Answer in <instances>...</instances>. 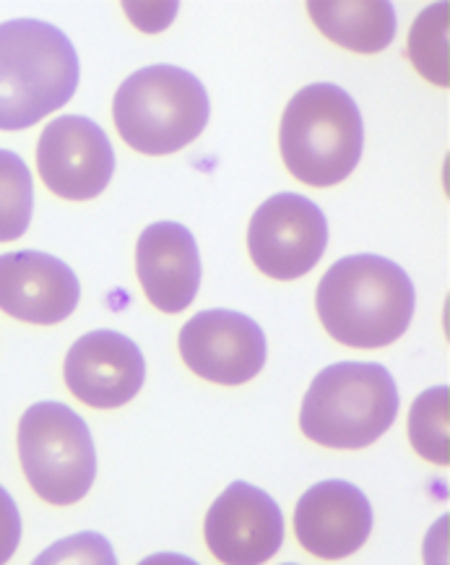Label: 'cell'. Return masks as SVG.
Returning <instances> with one entry per match:
<instances>
[{
  "instance_id": "cell-1",
  "label": "cell",
  "mask_w": 450,
  "mask_h": 565,
  "mask_svg": "<svg viewBox=\"0 0 450 565\" xmlns=\"http://www.w3.org/2000/svg\"><path fill=\"white\" fill-rule=\"evenodd\" d=\"M315 308L323 329L339 344L381 350L406 334L417 308V289L396 260L357 253L323 274Z\"/></svg>"
},
{
  "instance_id": "cell-2",
  "label": "cell",
  "mask_w": 450,
  "mask_h": 565,
  "mask_svg": "<svg viewBox=\"0 0 450 565\" xmlns=\"http://www.w3.org/2000/svg\"><path fill=\"white\" fill-rule=\"evenodd\" d=\"M82 65L63 29L40 19L0 24V130H24L76 94Z\"/></svg>"
},
{
  "instance_id": "cell-3",
  "label": "cell",
  "mask_w": 450,
  "mask_h": 565,
  "mask_svg": "<svg viewBox=\"0 0 450 565\" xmlns=\"http://www.w3.org/2000/svg\"><path fill=\"white\" fill-rule=\"evenodd\" d=\"M287 170L304 185L331 188L357 170L365 126L352 94L336 84H310L289 99L279 128Z\"/></svg>"
},
{
  "instance_id": "cell-4",
  "label": "cell",
  "mask_w": 450,
  "mask_h": 565,
  "mask_svg": "<svg viewBox=\"0 0 450 565\" xmlns=\"http://www.w3.org/2000/svg\"><path fill=\"white\" fill-rule=\"evenodd\" d=\"M401 398L388 367L336 362L323 367L302 398L300 430L325 448L373 446L394 427Z\"/></svg>"
},
{
  "instance_id": "cell-5",
  "label": "cell",
  "mask_w": 450,
  "mask_h": 565,
  "mask_svg": "<svg viewBox=\"0 0 450 565\" xmlns=\"http://www.w3.org/2000/svg\"><path fill=\"white\" fill-rule=\"evenodd\" d=\"M113 118L130 149L164 157L199 139L212 118V99L191 71L167 63L147 65L118 86Z\"/></svg>"
},
{
  "instance_id": "cell-6",
  "label": "cell",
  "mask_w": 450,
  "mask_h": 565,
  "mask_svg": "<svg viewBox=\"0 0 450 565\" xmlns=\"http://www.w3.org/2000/svg\"><path fill=\"white\" fill-rule=\"evenodd\" d=\"M19 459L45 503L84 501L97 480V448L86 419L61 402H38L19 419Z\"/></svg>"
},
{
  "instance_id": "cell-7",
  "label": "cell",
  "mask_w": 450,
  "mask_h": 565,
  "mask_svg": "<svg viewBox=\"0 0 450 565\" xmlns=\"http://www.w3.org/2000/svg\"><path fill=\"white\" fill-rule=\"evenodd\" d=\"M329 220L323 209L300 193H276L253 214L248 250L260 274L279 281L300 279L323 258Z\"/></svg>"
},
{
  "instance_id": "cell-8",
  "label": "cell",
  "mask_w": 450,
  "mask_h": 565,
  "mask_svg": "<svg viewBox=\"0 0 450 565\" xmlns=\"http://www.w3.org/2000/svg\"><path fill=\"white\" fill-rule=\"evenodd\" d=\"M185 365L203 381L243 386L264 371L268 342L264 329L237 310H201L178 339Z\"/></svg>"
},
{
  "instance_id": "cell-9",
  "label": "cell",
  "mask_w": 450,
  "mask_h": 565,
  "mask_svg": "<svg viewBox=\"0 0 450 565\" xmlns=\"http://www.w3.org/2000/svg\"><path fill=\"white\" fill-rule=\"evenodd\" d=\"M38 170L42 183L61 199L89 201L110 185L115 149L99 122L84 115H61L42 130Z\"/></svg>"
},
{
  "instance_id": "cell-10",
  "label": "cell",
  "mask_w": 450,
  "mask_h": 565,
  "mask_svg": "<svg viewBox=\"0 0 450 565\" xmlns=\"http://www.w3.org/2000/svg\"><path fill=\"white\" fill-rule=\"evenodd\" d=\"M206 545L224 565H264L285 542V513L266 490L232 482L206 513Z\"/></svg>"
},
{
  "instance_id": "cell-11",
  "label": "cell",
  "mask_w": 450,
  "mask_h": 565,
  "mask_svg": "<svg viewBox=\"0 0 450 565\" xmlns=\"http://www.w3.org/2000/svg\"><path fill=\"white\" fill-rule=\"evenodd\" d=\"M63 379L86 407L118 409L138 396L147 381V360L133 339L113 329L78 337L65 354Z\"/></svg>"
},
{
  "instance_id": "cell-12",
  "label": "cell",
  "mask_w": 450,
  "mask_h": 565,
  "mask_svg": "<svg viewBox=\"0 0 450 565\" xmlns=\"http://www.w3.org/2000/svg\"><path fill=\"white\" fill-rule=\"evenodd\" d=\"M82 281L61 258L42 250L0 256V310L34 326H55L74 316Z\"/></svg>"
},
{
  "instance_id": "cell-13",
  "label": "cell",
  "mask_w": 450,
  "mask_h": 565,
  "mask_svg": "<svg viewBox=\"0 0 450 565\" xmlns=\"http://www.w3.org/2000/svg\"><path fill=\"white\" fill-rule=\"evenodd\" d=\"M373 521V505L357 484L323 480L304 490L297 503L294 534L310 555L341 561L365 545Z\"/></svg>"
},
{
  "instance_id": "cell-14",
  "label": "cell",
  "mask_w": 450,
  "mask_h": 565,
  "mask_svg": "<svg viewBox=\"0 0 450 565\" xmlns=\"http://www.w3.org/2000/svg\"><path fill=\"white\" fill-rule=\"evenodd\" d=\"M136 274L149 302L162 313H183L201 287V253L180 222H154L136 243Z\"/></svg>"
},
{
  "instance_id": "cell-15",
  "label": "cell",
  "mask_w": 450,
  "mask_h": 565,
  "mask_svg": "<svg viewBox=\"0 0 450 565\" xmlns=\"http://www.w3.org/2000/svg\"><path fill=\"white\" fill-rule=\"evenodd\" d=\"M308 13L325 38L352 53H381L396 38V9L388 0H367V3L313 0L308 3Z\"/></svg>"
},
{
  "instance_id": "cell-16",
  "label": "cell",
  "mask_w": 450,
  "mask_h": 565,
  "mask_svg": "<svg viewBox=\"0 0 450 565\" xmlns=\"http://www.w3.org/2000/svg\"><path fill=\"white\" fill-rule=\"evenodd\" d=\"M409 440L422 459L450 463V386H432L417 396L409 412Z\"/></svg>"
},
{
  "instance_id": "cell-17",
  "label": "cell",
  "mask_w": 450,
  "mask_h": 565,
  "mask_svg": "<svg viewBox=\"0 0 450 565\" xmlns=\"http://www.w3.org/2000/svg\"><path fill=\"white\" fill-rule=\"evenodd\" d=\"M450 6L435 3L419 13L409 32V57L414 68L427 82L448 89L450 86V55H448V32H450Z\"/></svg>"
},
{
  "instance_id": "cell-18",
  "label": "cell",
  "mask_w": 450,
  "mask_h": 565,
  "mask_svg": "<svg viewBox=\"0 0 450 565\" xmlns=\"http://www.w3.org/2000/svg\"><path fill=\"white\" fill-rule=\"evenodd\" d=\"M34 214V180L17 151L0 149V243H13Z\"/></svg>"
},
{
  "instance_id": "cell-19",
  "label": "cell",
  "mask_w": 450,
  "mask_h": 565,
  "mask_svg": "<svg viewBox=\"0 0 450 565\" xmlns=\"http://www.w3.org/2000/svg\"><path fill=\"white\" fill-rule=\"evenodd\" d=\"M32 565H118V557L105 534L76 532L42 550Z\"/></svg>"
},
{
  "instance_id": "cell-20",
  "label": "cell",
  "mask_w": 450,
  "mask_h": 565,
  "mask_svg": "<svg viewBox=\"0 0 450 565\" xmlns=\"http://www.w3.org/2000/svg\"><path fill=\"white\" fill-rule=\"evenodd\" d=\"M21 542V513L11 492L0 484V565L17 555Z\"/></svg>"
},
{
  "instance_id": "cell-21",
  "label": "cell",
  "mask_w": 450,
  "mask_h": 565,
  "mask_svg": "<svg viewBox=\"0 0 450 565\" xmlns=\"http://www.w3.org/2000/svg\"><path fill=\"white\" fill-rule=\"evenodd\" d=\"M126 13L136 21L138 29H143V32H159V29H164L172 19H175L178 3L149 6V9H147V6L126 3Z\"/></svg>"
},
{
  "instance_id": "cell-22",
  "label": "cell",
  "mask_w": 450,
  "mask_h": 565,
  "mask_svg": "<svg viewBox=\"0 0 450 565\" xmlns=\"http://www.w3.org/2000/svg\"><path fill=\"white\" fill-rule=\"evenodd\" d=\"M138 565H201V563L193 561V557H188V555H180V553H157V555L143 557Z\"/></svg>"
},
{
  "instance_id": "cell-23",
  "label": "cell",
  "mask_w": 450,
  "mask_h": 565,
  "mask_svg": "<svg viewBox=\"0 0 450 565\" xmlns=\"http://www.w3.org/2000/svg\"><path fill=\"white\" fill-rule=\"evenodd\" d=\"M285 565H297V563H285Z\"/></svg>"
}]
</instances>
